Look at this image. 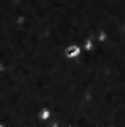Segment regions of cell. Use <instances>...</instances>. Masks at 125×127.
Here are the masks:
<instances>
[{"mask_svg": "<svg viewBox=\"0 0 125 127\" xmlns=\"http://www.w3.org/2000/svg\"><path fill=\"white\" fill-rule=\"evenodd\" d=\"M78 53H79V49H78L76 46H73V48H68V51H66L68 56H76Z\"/></svg>", "mask_w": 125, "mask_h": 127, "instance_id": "obj_1", "label": "cell"}]
</instances>
